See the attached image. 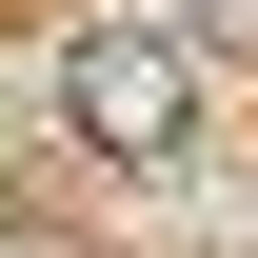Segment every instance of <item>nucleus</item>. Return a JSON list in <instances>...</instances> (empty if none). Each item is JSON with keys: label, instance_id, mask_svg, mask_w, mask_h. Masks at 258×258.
I'll list each match as a JSON object with an SVG mask.
<instances>
[{"label": "nucleus", "instance_id": "1", "mask_svg": "<svg viewBox=\"0 0 258 258\" xmlns=\"http://www.w3.org/2000/svg\"><path fill=\"white\" fill-rule=\"evenodd\" d=\"M80 119H99V139H179V60H139V40L80 60Z\"/></svg>", "mask_w": 258, "mask_h": 258}]
</instances>
